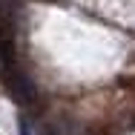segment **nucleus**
Listing matches in <instances>:
<instances>
[{
	"label": "nucleus",
	"instance_id": "obj_1",
	"mask_svg": "<svg viewBox=\"0 0 135 135\" xmlns=\"http://www.w3.org/2000/svg\"><path fill=\"white\" fill-rule=\"evenodd\" d=\"M17 69V55H15V23L6 9H0V75Z\"/></svg>",
	"mask_w": 135,
	"mask_h": 135
},
{
	"label": "nucleus",
	"instance_id": "obj_2",
	"mask_svg": "<svg viewBox=\"0 0 135 135\" xmlns=\"http://www.w3.org/2000/svg\"><path fill=\"white\" fill-rule=\"evenodd\" d=\"M20 135H32V132H29V124L23 121V118H20Z\"/></svg>",
	"mask_w": 135,
	"mask_h": 135
}]
</instances>
